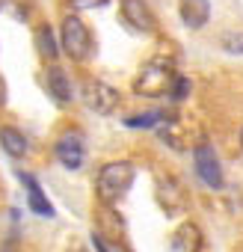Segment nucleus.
Here are the masks:
<instances>
[{"instance_id":"obj_1","label":"nucleus","mask_w":243,"mask_h":252,"mask_svg":"<svg viewBox=\"0 0 243 252\" xmlns=\"http://www.w3.org/2000/svg\"><path fill=\"white\" fill-rule=\"evenodd\" d=\"M134 175H137V169H134V163H128V160H113V163L101 166L98 181H95L98 199H101L104 205H119L122 199L128 196V190H131V184H134Z\"/></svg>"},{"instance_id":"obj_2","label":"nucleus","mask_w":243,"mask_h":252,"mask_svg":"<svg viewBox=\"0 0 243 252\" xmlns=\"http://www.w3.org/2000/svg\"><path fill=\"white\" fill-rule=\"evenodd\" d=\"M175 80H178V77H175V71H172L169 63L152 60V63H146V65L140 68V74H137V80H134V92H137V95L157 98V95L172 92Z\"/></svg>"},{"instance_id":"obj_3","label":"nucleus","mask_w":243,"mask_h":252,"mask_svg":"<svg viewBox=\"0 0 243 252\" xmlns=\"http://www.w3.org/2000/svg\"><path fill=\"white\" fill-rule=\"evenodd\" d=\"M60 42H62V51H65L71 60H86V57L92 54V33H89V27H86L77 15H68V18L62 21Z\"/></svg>"},{"instance_id":"obj_4","label":"nucleus","mask_w":243,"mask_h":252,"mask_svg":"<svg viewBox=\"0 0 243 252\" xmlns=\"http://www.w3.org/2000/svg\"><path fill=\"white\" fill-rule=\"evenodd\" d=\"M193 160H196L199 178H202L208 187L219 190V187H222V169H219V158H216L213 146H211V143H199V146L193 149Z\"/></svg>"},{"instance_id":"obj_5","label":"nucleus","mask_w":243,"mask_h":252,"mask_svg":"<svg viewBox=\"0 0 243 252\" xmlns=\"http://www.w3.org/2000/svg\"><path fill=\"white\" fill-rule=\"evenodd\" d=\"M83 101H86L89 110L107 116V113L116 110V104H119V92H116L113 86L101 83V80H86V83H83Z\"/></svg>"},{"instance_id":"obj_6","label":"nucleus","mask_w":243,"mask_h":252,"mask_svg":"<svg viewBox=\"0 0 243 252\" xmlns=\"http://www.w3.org/2000/svg\"><path fill=\"white\" fill-rule=\"evenodd\" d=\"M122 18H125L137 33H154L157 30V18L149 9L146 0H122Z\"/></svg>"},{"instance_id":"obj_7","label":"nucleus","mask_w":243,"mask_h":252,"mask_svg":"<svg viewBox=\"0 0 243 252\" xmlns=\"http://www.w3.org/2000/svg\"><path fill=\"white\" fill-rule=\"evenodd\" d=\"M57 158H60L62 166L77 169V166L83 163V143H80V137H77V134L60 137V143H57Z\"/></svg>"},{"instance_id":"obj_8","label":"nucleus","mask_w":243,"mask_h":252,"mask_svg":"<svg viewBox=\"0 0 243 252\" xmlns=\"http://www.w3.org/2000/svg\"><path fill=\"white\" fill-rule=\"evenodd\" d=\"M211 18V3L208 0H181V21L190 30H202Z\"/></svg>"},{"instance_id":"obj_9","label":"nucleus","mask_w":243,"mask_h":252,"mask_svg":"<svg viewBox=\"0 0 243 252\" xmlns=\"http://www.w3.org/2000/svg\"><path fill=\"white\" fill-rule=\"evenodd\" d=\"M0 146H3V152L9 158H24L27 155V137L18 131V128H0Z\"/></svg>"},{"instance_id":"obj_10","label":"nucleus","mask_w":243,"mask_h":252,"mask_svg":"<svg viewBox=\"0 0 243 252\" xmlns=\"http://www.w3.org/2000/svg\"><path fill=\"white\" fill-rule=\"evenodd\" d=\"M21 181L27 184V199H30V208H33L39 217H54V208H51V202L42 196V187L36 184V178H33V175H27V172H21Z\"/></svg>"},{"instance_id":"obj_11","label":"nucleus","mask_w":243,"mask_h":252,"mask_svg":"<svg viewBox=\"0 0 243 252\" xmlns=\"http://www.w3.org/2000/svg\"><path fill=\"white\" fill-rule=\"evenodd\" d=\"M48 89H51V95L60 101V104H68L71 101V80H68V74L62 71V68H51L48 71Z\"/></svg>"},{"instance_id":"obj_12","label":"nucleus","mask_w":243,"mask_h":252,"mask_svg":"<svg viewBox=\"0 0 243 252\" xmlns=\"http://www.w3.org/2000/svg\"><path fill=\"white\" fill-rule=\"evenodd\" d=\"M172 246H175L178 252H196V249L202 246V234H199V228H196V225H184V228H178Z\"/></svg>"},{"instance_id":"obj_13","label":"nucleus","mask_w":243,"mask_h":252,"mask_svg":"<svg viewBox=\"0 0 243 252\" xmlns=\"http://www.w3.org/2000/svg\"><path fill=\"white\" fill-rule=\"evenodd\" d=\"M36 48L45 60H57L60 48H57V39H54V30L51 27H39L36 30Z\"/></svg>"},{"instance_id":"obj_14","label":"nucleus","mask_w":243,"mask_h":252,"mask_svg":"<svg viewBox=\"0 0 243 252\" xmlns=\"http://www.w3.org/2000/svg\"><path fill=\"white\" fill-rule=\"evenodd\" d=\"M92 246L95 252H131L122 240H107L104 234H92Z\"/></svg>"},{"instance_id":"obj_15","label":"nucleus","mask_w":243,"mask_h":252,"mask_svg":"<svg viewBox=\"0 0 243 252\" xmlns=\"http://www.w3.org/2000/svg\"><path fill=\"white\" fill-rule=\"evenodd\" d=\"M222 45H225V51H231V54H243V36H225L222 39Z\"/></svg>"},{"instance_id":"obj_16","label":"nucleus","mask_w":243,"mask_h":252,"mask_svg":"<svg viewBox=\"0 0 243 252\" xmlns=\"http://www.w3.org/2000/svg\"><path fill=\"white\" fill-rule=\"evenodd\" d=\"M110 0H71L74 9H98V6H107Z\"/></svg>"},{"instance_id":"obj_17","label":"nucleus","mask_w":243,"mask_h":252,"mask_svg":"<svg viewBox=\"0 0 243 252\" xmlns=\"http://www.w3.org/2000/svg\"><path fill=\"white\" fill-rule=\"evenodd\" d=\"M187 92H190V80L187 77H178L175 86H172V98H187Z\"/></svg>"},{"instance_id":"obj_18","label":"nucleus","mask_w":243,"mask_h":252,"mask_svg":"<svg viewBox=\"0 0 243 252\" xmlns=\"http://www.w3.org/2000/svg\"><path fill=\"white\" fill-rule=\"evenodd\" d=\"M154 119H157L154 113H146V116H134V119H131L128 125H134V128H140V125H154Z\"/></svg>"},{"instance_id":"obj_19","label":"nucleus","mask_w":243,"mask_h":252,"mask_svg":"<svg viewBox=\"0 0 243 252\" xmlns=\"http://www.w3.org/2000/svg\"><path fill=\"white\" fill-rule=\"evenodd\" d=\"M3 101H6V83L0 80V104H3Z\"/></svg>"},{"instance_id":"obj_20","label":"nucleus","mask_w":243,"mask_h":252,"mask_svg":"<svg viewBox=\"0 0 243 252\" xmlns=\"http://www.w3.org/2000/svg\"><path fill=\"white\" fill-rule=\"evenodd\" d=\"M240 146H243V131H240Z\"/></svg>"},{"instance_id":"obj_21","label":"nucleus","mask_w":243,"mask_h":252,"mask_svg":"<svg viewBox=\"0 0 243 252\" xmlns=\"http://www.w3.org/2000/svg\"><path fill=\"white\" fill-rule=\"evenodd\" d=\"M0 9H3V0H0Z\"/></svg>"}]
</instances>
